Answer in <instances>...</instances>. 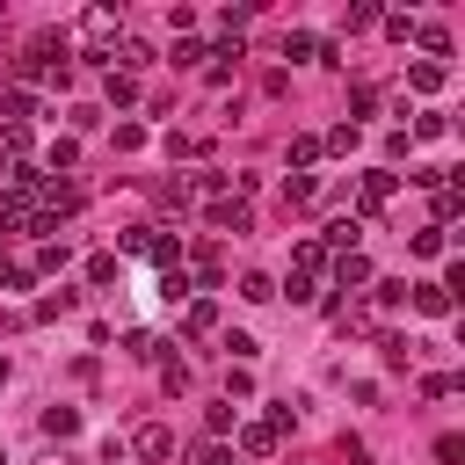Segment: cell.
I'll return each instance as SVG.
<instances>
[{
    "mask_svg": "<svg viewBox=\"0 0 465 465\" xmlns=\"http://www.w3.org/2000/svg\"><path fill=\"white\" fill-rule=\"evenodd\" d=\"M283 429H291V407H276L269 421H240V458H276Z\"/></svg>",
    "mask_w": 465,
    "mask_h": 465,
    "instance_id": "6da1fadb",
    "label": "cell"
},
{
    "mask_svg": "<svg viewBox=\"0 0 465 465\" xmlns=\"http://www.w3.org/2000/svg\"><path fill=\"white\" fill-rule=\"evenodd\" d=\"M218 232H254V211H247V196H211V211H203Z\"/></svg>",
    "mask_w": 465,
    "mask_h": 465,
    "instance_id": "7a4b0ae2",
    "label": "cell"
},
{
    "mask_svg": "<svg viewBox=\"0 0 465 465\" xmlns=\"http://www.w3.org/2000/svg\"><path fill=\"white\" fill-rule=\"evenodd\" d=\"M327 269H334V291H371V283H378V276H371V262H363L356 247H349V254H334Z\"/></svg>",
    "mask_w": 465,
    "mask_h": 465,
    "instance_id": "3957f363",
    "label": "cell"
},
{
    "mask_svg": "<svg viewBox=\"0 0 465 465\" xmlns=\"http://www.w3.org/2000/svg\"><path fill=\"white\" fill-rule=\"evenodd\" d=\"M407 305H414V312H429V320H450V305H458V298L429 276V283H407Z\"/></svg>",
    "mask_w": 465,
    "mask_h": 465,
    "instance_id": "277c9868",
    "label": "cell"
},
{
    "mask_svg": "<svg viewBox=\"0 0 465 465\" xmlns=\"http://www.w3.org/2000/svg\"><path fill=\"white\" fill-rule=\"evenodd\" d=\"M131 450H138L145 465H160V458H174V429H167V421H145V429L131 436Z\"/></svg>",
    "mask_w": 465,
    "mask_h": 465,
    "instance_id": "5b68a950",
    "label": "cell"
},
{
    "mask_svg": "<svg viewBox=\"0 0 465 465\" xmlns=\"http://www.w3.org/2000/svg\"><path fill=\"white\" fill-rule=\"evenodd\" d=\"M392 189H400V174H392V167H371V174L356 182V203L378 211V203H392Z\"/></svg>",
    "mask_w": 465,
    "mask_h": 465,
    "instance_id": "8992f818",
    "label": "cell"
},
{
    "mask_svg": "<svg viewBox=\"0 0 465 465\" xmlns=\"http://www.w3.org/2000/svg\"><path fill=\"white\" fill-rule=\"evenodd\" d=\"M429 211H436V232H443V225H450V218H458V211H465V189H458V182H450V174H443V182H436V189H429Z\"/></svg>",
    "mask_w": 465,
    "mask_h": 465,
    "instance_id": "52a82bcc",
    "label": "cell"
},
{
    "mask_svg": "<svg viewBox=\"0 0 465 465\" xmlns=\"http://www.w3.org/2000/svg\"><path fill=\"white\" fill-rule=\"evenodd\" d=\"M0 116H7V124H29V116H36V94L7 80V87H0Z\"/></svg>",
    "mask_w": 465,
    "mask_h": 465,
    "instance_id": "ba28073f",
    "label": "cell"
},
{
    "mask_svg": "<svg viewBox=\"0 0 465 465\" xmlns=\"http://www.w3.org/2000/svg\"><path fill=\"white\" fill-rule=\"evenodd\" d=\"M407 80H414V94H436V87H443L450 73H443L436 58H414V65H407Z\"/></svg>",
    "mask_w": 465,
    "mask_h": 465,
    "instance_id": "9c48e42d",
    "label": "cell"
},
{
    "mask_svg": "<svg viewBox=\"0 0 465 465\" xmlns=\"http://www.w3.org/2000/svg\"><path fill=\"white\" fill-rule=\"evenodd\" d=\"M327 262H334V254H327L320 240H298V254H291V269H298V276H320Z\"/></svg>",
    "mask_w": 465,
    "mask_h": 465,
    "instance_id": "30bf717a",
    "label": "cell"
},
{
    "mask_svg": "<svg viewBox=\"0 0 465 465\" xmlns=\"http://www.w3.org/2000/svg\"><path fill=\"white\" fill-rule=\"evenodd\" d=\"M182 327H189V334H211V327H218V298H189Z\"/></svg>",
    "mask_w": 465,
    "mask_h": 465,
    "instance_id": "8fae6325",
    "label": "cell"
},
{
    "mask_svg": "<svg viewBox=\"0 0 465 465\" xmlns=\"http://www.w3.org/2000/svg\"><path fill=\"white\" fill-rule=\"evenodd\" d=\"M51 269H65V240H44V247L29 254V276H51Z\"/></svg>",
    "mask_w": 465,
    "mask_h": 465,
    "instance_id": "7c38bea8",
    "label": "cell"
},
{
    "mask_svg": "<svg viewBox=\"0 0 465 465\" xmlns=\"http://www.w3.org/2000/svg\"><path fill=\"white\" fill-rule=\"evenodd\" d=\"M44 436H58V443L80 436V414H73V407H44Z\"/></svg>",
    "mask_w": 465,
    "mask_h": 465,
    "instance_id": "4fadbf2b",
    "label": "cell"
},
{
    "mask_svg": "<svg viewBox=\"0 0 465 465\" xmlns=\"http://www.w3.org/2000/svg\"><path fill=\"white\" fill-rule=\"evenodd\" d=\"M414 44H421V51H436V58H443V51H450V29H443V22H414Z\"/></svg>",
    "mask_w": 465,
    "mask_h": 465,
    "instance_id": "5bb4252c",
    "label": "cell"
},
{
    "mask_svg": "<svg viewBox=\"0 0 465 465\" xmlns=\"http://www.w3.org/2000/svg\"><path fill=\"white\" fill-rule=\"evenodd\" d=\"M283 58H320V36L312 29H283Z\"/></svg>",
    "mask_w": 465,
    "mask_h": 465,
    "instance_id": "9a60e30c",
    "label": "cell"
},
{
    "mask_svg": "<svg viewBox=\"0 0 465 465\" xmlns=\"http://www.w3.org/2000/svg\"><path fill=\"white\" fill-rule=\"evenodd\" d=\"M167 58H174V65H203V58H211V44H203V36H174V51H167Z\"/></svg>",
    "mask_w": 465,
    "mask_h": 465,
    "instance_id": "2e32d148",
    "label": "cell"
},
{
    "mask_svg": "<svg viewBox=\"0 0 465 465\" xmlns=\"http://www.w3.org/2000/svg\"><path fill=\"white\" fill-rule=\"evenodd\" d=\"M356 138H363V124H334V131L320 138V153H356Z\"/></svg>",
    "mask_w": 465,
    "mask_h": 465,
    "instance_id": "e0dca14e",
    "label": "cell"
},
{
    "mask_svg": "<svg viewBox=\"0 0 465 465\" xmlns=\"http://www.w3.org/2000/svg\"><path fill=\"white\" fill-rule=\"evenodd\" d=\"M312 160H320V138H312V131H298V138H291V167H298V174H305V167H312Z\"/></svg>",
    "mask_w": 465,
    "mask_h": 465,
    "instance_id": "ac0fdd59",
    "label": "cell"
},
{
    "mask_svg": "<svg viewBox=\"0 0 465 465\" xmlns=\"http://www.w3.org/2000/svg\"><path fill=\"white\" fill-rule=\"evenodd\" d=\"M283 298H291V305H312V298H320V276H298V269H291V283H283Z\"/></svg>",
    "mask_w": 465,
    "mask_h": 465,
    "instance_id": "d6986e66",
    "label": "cell"
},
{
    "mask_svg": "<svg viewBox=\"0 0 465 465\" xmlns=\"http://www.w3.org/2000/svg\"><path fill=\"white\" fill-rule=\"evenodd\" d=\"M109 102L131 109V102H138V80H131V73H109Z\"/></svg>",
    "mask_w": 465,
    "mask_h": 465,
    "instance_id": "ffe728a7",
    "label": "cell"
},
{
    "mask_svg": "<svg viewBox=\"0 0 465 465\" xmlns=\"http://www.w3.org/2000/svg\"><path fill=\"white\" fill-rule=\"evenodd\" d=\"M44 160H51V174H65V167L80 160V145H73V138H51V153H44Z\"/></svg>",
    "mask_w": 465,
    "mask_h": 465,
    "instance_id": "44dd1931",
    "label": "cell"
},
{
    "mask_svg": "<svg viewBox=\"0 0 465 465\" xmlns=\"http://www.w3.org/2000/svg\"><path fill=\"white\" fill-rule=\"evenodd\" d=\"M240 298H247V305H269L276 283H269V276H240Z\"/></svg>",
    "mask_w": 465,
    "mask_h": 465,
    "instance_id": "7402d4cb",
    "label": "cell"
},
{
    "mask_svg": "<svg viewBox=\"0 0 465 465\" xmlns=\"http://www.w3.org/2000/svg\"><path fill=\"white\" fill-rule=\"evenodd\" d=\"M36 276H29V262H0V291H29Z\"/></svg>",
    "mask_w": 465,
    "mask_h": 465,
    "instance_id": "603a6c76",
    "label": "cell"
},
{
    "mask_svg": "<svg viewBox=\"0 0 465 465\" xmlns=\"http://www.w3.org/2000/svg\"><path fill=\"white\" fill-rule=\"evenodd\" d=\"M312 189H320L312 174H291V182H283V203H312Z\"/></svg>",
    "mask_w": 465,
    "mask_h": 465,
    "instance_id": "cb8c5ba5",
    "label": "cell"
},
{
    "mask_svg": "<svg viewBox=\"0 0 465 465\" xmlns=\"http://www.w3.org/2000/svg\"><path fill=\"white\" fill-rule=\"evenodd\" d=\"M87 283H116V254H87Z\"/></svg>",
    "mask_w": 465,
    "mask_h": 465,
    "instance_id": "d4e9b609",
    "label": "cell"
},
{
    "mask_svg": "<svg viewBox=\"0 0 465 465\" xmlns=\"http://www.w3.org/2000/svg\"><path fill=\"white\" fill-rule=\"evenodd\" d=\"M58 312H73V291H51V298H36V320H58Z\"/></svg>",
    "mask_w": 465,
    "mask_h": 465,
    "instance_id": "484cf974",
    "label": "cell"
},
{
    "mask_svg": "<svg viewBox=\"0 0 465 465\" xmlns=\"http://www.w3.org/2000/svg\"><path fill=\"white\" fill-rule=\"evenodd\" d=\"M225 356L247 371V363H254V334H225Z\"/></svg>",
    "mask_w": 465,
    "mask_h": 465,
    "instance_id": "4316f807",
    "label": "cell"
},
{
    "mask_svg": "<svg viewBox=\"0 0 465 465\" xmlns=\"http://www.w3.org/2000/svg\"><path fill=\"white\" fill-rule=\"evenodd\" d=\"M225 400H254V378H247V371H240V363H232V371H225Z\"/></svg>",
    "mask_w": 465,
    "mask_h": 465,
    "instance_id": "83f0119b",
    "label": "cell"
},
{
    "mask_svg": "<svg viewBox=\"0 0 465 465\" xmlns=\"http://www.w3.org/2000/svg\"><path fill=\"white\" fill-rule=\"evenodd\" d=\"M203 429H211V443H218V436L232 429V400H225V407H203Z\"/></svg>",
    "mask_w": 465,
    "mask_h": 465,
    "instance_id": "f1b7e54d",
    "label": "cell"
},
{
    "mask_svg": "<svg viewBox=\"0 0 465 465\" xmlns=\"http://www.w3.org/2000/svg\"><path fill=\"white\" fill-rule=\"evenodd\" d=\"M378 15H385V7H378V0H356V7H349V29H371V22H378Z\"/></svg>",
    "mask_w": 465,
    "mask_h": 465,
    "instance_id": "f546056e",
    "label": "cell"
},
{
    "mask_svg": "<svg viewBox=\"0 0 465 465\" xmlns=\"http://www.w3.org/2000/svg\"><path fill=\"white\" fill-rule=\"evenodd\" d=\"M371 109H378V87H356V94H349V124H356V116H371Z\"/></svg>",
    "mask_w": 465,
    "mask_h": 465,
    "instance_id": "4dcf8cb0",
    "label": "cell"
},
{
    "mask_svg": "<svg viewBox=\"0 0 465 465\" xmlns=\"http://www.w3.org/2000/svg\"><path fill=\"white\" fill-rule=\"evenodd\" d=\"M160 385L167 392H189V363H160Z\"/></svg>",
    "mask_w": 465,
    "mask_h": 465,
    "instance_id": "1f68e13d",
    "label": "cell"
},
{
    "mask_svg": "<svg viewBox=\"0 0 465 465\" xmlns=\"http://www.w3.org/2000/svg\"><path fill=\"white\" fill-rule=\"evenodd\" d=\"M421 392H429V400H450V392H458V378H450V371H436V378H421Z\"/></svg>",
    "mask_w": 465,
    "mask_h": 465,
    "instance_id": "d6a6232c",
    "label": "cell"
},
{
    "mask_svg": "<svg viewBox=\"0 0 465 465\" xmlns=\"http://www.w3.org/2000/svg\"><path fill=\"white\" fill-rule=\"evenodd\" d=\"M196 465H240V458H232L225 443H203V450H196Z\"/></svg>",
    "mask_w": 465,
    "mask_h": 465,
    "instance_id": "836d02e7",
    "label": "cell"
},
{
    "mask_svg": "<svg viewBox=\"0 0 465 465\" xmlns=\"http://www.w3.org/2000/svg\"><path fill=\"white\" fill-rule=\"evenodd\" d=\"M7 378H15V363H7V356H0V385H7Z\"/></svg>",
    "mask_w": 465,
    "mask_h": 465,
    "instance_id": "e575fe53",
    "label": "cell"
}]
</instances>
